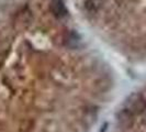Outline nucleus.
Wrapping results in <instances>:
<instances>
[{
  "mask_svg": "<svg viewBox=\"0 0 146 132\" xmlns=\"http://www.w3.org/2000/svg\"><path fill=\"white\" fill-rule=\"evenodd\" d=\"M51 10L53 15H55L57 19H62V18L66 17L68 13L67 8H66L63 0H53L51 3Z\"/></svg>",
  "mask_w": 146,
  "mask_h": 132,
  "instance_id": "f257e3e1",
  "label": "nucleus"
},
{
  "mask_svg": "<svg viewBox=\"0 0 146 132\" xmlns=\"http://www.w3.org/2000/svg\"><path fill=\"white\" fill-rule=\"evenodd\" d=\"M101 2H102L101 0H86L85 6H86V9H87L88 11L95 12V11H97L100 8Z\"/></svg>",
  "mask_w": 146,
  "mask_h": 132,
  "instance_id": "f03ea898",
  "label": "nucleus"
}]
</instances>
